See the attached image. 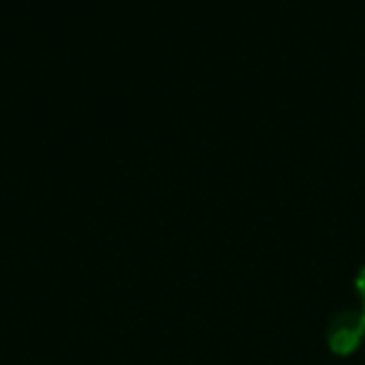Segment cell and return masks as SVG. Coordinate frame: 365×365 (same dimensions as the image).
I'll return each mask as SVG.
<instances>
[{"mask_svg":"<svg viewBox=\"0 0 365 365\" xmlns=\"http://www.w3.org/2000/svg\"><path fill=\"white\" fill-rule=\"evenodd\" d=\"M358 285L363 288V293H365V268H363V273H360V278H358Z\"/></svg>","mask_w":365,"mask_h":365,"instance_id":"1","label":"cell"}]
</instances>
